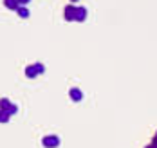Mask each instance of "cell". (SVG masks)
<instances>
[{
  "mask_svg": "<svg viewBox=\"0 0 157 148\" xmlns=\"http://www.w3.org/2000/svg\"><path fill=\"white\" fill-rule=\"evenodd\" d=\"M150 146H157V134L154 135V141H152V145H150Z\"/></svg>",
  "mask_w": 157,
  "mask_h": 148,
  "instance_id": "cell-12",
  "label": "cell"
},
{
  "mask_svg": "<svg viewBox=\"0 0 157 148\" xmlns=\"http://www.w3.org/2000/svg\"><path fill=\"white\" fill-rule=\"evenodd\" d=\"M29 2H31V0H18V4H20V6H27Z\"/></svg>",
  "mask_w": 157,
  "mask_h": 148,
  "instance_id": "cell-11",
  "label": "cell"
},
{
  "mask_svg": "<svg viewBox=\"0 0 157 148\" xmlns=\"http://www.w3.org/2000/svg\"><path fill=\"white\" fill-rule=\"evenodd\" d=\"M71 2H78V0H71Z\"/></svg>",
  "mask_w": 157,
  "mask_h": 148,
  "instance_id": "cell-13",
  "label": "cell"
},
{
  "mask_svg": "<svg viewBox=\"0 0 157 148\" xmlns=\"http://www.w3.org/2000/svg\"><path fill=\"white\" fill-rule=\"evenodd\" d=\"M4 6H6L9 11H16V7H18L20 4H18V0H4Z\"/></svg>",
  "mask_w": 157,
  "mask_h": 148,
  "instance_id": "cell-6",
  "label": "cell"
},
{
  "mask_svg": "<svg viewBox=\"0 0 157 148\" xmlns=\"http://www.w3.org/2000/svg\"><path fill=\"white\" fill-rule=\"evenodd\" d=\"M42 143H44V146H58L60 145V137L58 135H45Z\"/></svg>",
  "mask_w": 157,
  "mask_h": 148,
  "instance_id": "cell-4",
  "label": "cell"
},
{
  "mask_svg": "<svg viewBox=\"0 0 157 148\" xmlns=\"http://www.w3.org/2000/svg\"><path fill=\"white\" fill-rule=\"evenodd\" d=\"M9 105H11V101H9L7 98L0 99V110H7V108H9Z\"/></svg>",
  "mask_w": 157,
  "mask_h": 148,
  "instance_id": "cell-9",
  "label": "cell"
},
{
  "mask_svg": "<svg viewBox=\"0 0 157 148\" xmlns=\"http://www.w3.org/2000/svg\"><path fill=\"white\" fill-rule=\"evenodd\" d=\"M74 15H76V6H74V4L65 6V11H63L65 20H67V22H74Z\"/></svg>",
  "mask_w": 157,
  "mask_h": 148,
  "instance_id": "cell-2",
  "label": "cell"
},
{
  "mask_svg": "<svg viewBox=\"0 0 157 148\" xmlns=\"http://www.w3.org/2000/svg\"><path fill=\"white\" fill-rule=\"evenodd\" d=\"M9 117H11V114L7 110H0V123H7Z\"/></svg>",
  "mask_w": 157,
  "mask_h": 148,
  "instance_id": "cell-8",
  "label": "cell"
},
{
  "mask_svg": "<svg viewBox=\"0 0 157 148\" xmlns=\"http://www.w3.org/2000/svg\"><path fill=\"white\" fill-rule=\"evenodd\" d=\"M16 13H18V17L20 18H27L29 17V9H27L25 6H18V7H16Z\"/></svg>",
  "mask_w": 157,
  "mask_h": 148,
  "instance_id": "cell-7",
  "label": "cell"
},
{
  "mask_svg": "<svg viewBox=\"0 0 157 148\" xmlns=\"http://www.w3.org/2000/svg\"><path fill=\"white\" fill-rule=\"evenodd\" d=\"M69 96H71L72 101H81V99H83V92H81V89H76V87H74V89L69 90Z\"/></svg>",
  "mask_w": 157,
  "mask_h": 148,
  "instance_id": "cell-5",
  "label": "cell"
},
{
  "mask_svg": "<svg viewBox=\"0 0 157 148\" xmlns=\"http://www.w3.org/2000/svg\"><path fill=\"white\" fill-rule=\"evenodd\" d=\"M45 72V67L42 65V63H33L25 69V76L27 78H34V76H38V74H44Z\"/></svg>",
  "mask_w": 157,
  "mask_h": 148,
  "instance_id": "cell-1",
  "label": "cell"
},
{
  "mask_svg": "<svg viewBox=\"0 0 157 148\" xmlns=\"http://www.w3.org/2000/svg\"><path fill=\"white\" fill-rule=\"evenodd\" d=\"M7 112H9V114L13 116V114H16V112H18V107H16V105H13V103H11V105H9V108H7Z\"/></svg>",
  "mask_w": 157,
  "mask_h": 148,
  "instance_id": "cell-10",
  "label": "cell"
},
{
  "mask_svg": "<svg viewBox=\"0 0 157 148\" xmlns=\"http://www.w3.org/2000/svg\"><path fill=\"white\" fill-rule=\"evenodd\" d=\"M85 20H87V7H83V6H76L74 22H85Z\"/></svg>",
  "mask_w": 157,
  "mask_h": 148,
  "instance_id": "cell-3",
  "label": "cell"
}]
</instances>
